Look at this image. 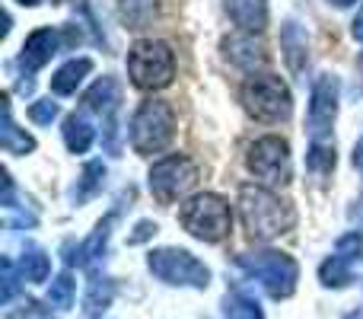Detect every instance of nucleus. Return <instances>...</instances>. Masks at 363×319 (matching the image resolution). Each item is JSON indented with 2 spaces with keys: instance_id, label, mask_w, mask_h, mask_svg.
<instances>
[{
  "instance_id": "1",
  "label": "nucleus",
  "mask_w": 363,
  "mask_h": 319,
  "mask_svg": "<svg viewBox=\"0 0 363 319\" xmlns=\"http://www.w3.org/2000/svg\"><path fill=\"white\" fill-rule=\"evenodd\" d=\"M239 214L252 239H274L294 227V211L264 185L239 188Z\"/></svg>"
},
{
  "instance_id": "2",
  "label": "nucleus",
  "mask_w": 363,
  "mask_h": 319,
  "mask_svg": "<svg viewBox=\"0 0 363 319\" xmlns=\"http://www.w3.org/2000/svg\"><path fill=\"white\" fill-rule=\"evenodd\" d=\"M179 220L194 239H204V243H220L233 230L230 205H226V198H220L213 192L188 198L179 211Z\"/></svg>"
},
{
  "instance_id": "3",
  "label": "nucleus",
  "mask_w": 363,
  "mask_h": 319,
  "mask_svg": "<svg viewBox=\"0 0 363 319\" xmlns=\"http://www.w3.org/2000/svg\"><path fill=\"white\" fill-rule=\"evenodd\" d=\"M239 269L249 278H255L274 301L290 297L296 291V281H300V265L287 252H274V249L245 252V256H239Z\"/></svg>"
},
{
  "instance_id": "4",
  "label": "nucleus",
  "mask_w": 363,
  "mask_h": 319,
  "mask_svg": "<svg viewBox=\"0 0 363 319\" xmlns=\"http://www.w3.org/2000/svg\"><path fill=\"white\" fill-rule=\"evenodd\" d=\"M128 74L140 90H163L176 77V55L166 42L144 38L128 51Z\"/></svg>"
},
{
  "instance_id": "5",
  "label": "nucleus",
  "mask_w": 363,
  "mask_h": 319,
  "mask_svg": "<svg viewBox=\"0 0 363 319\" xmlns=\"http://www.w3.org/2000/svg\"><path fill=\"white\" fill-rule=\"evenodd\" d=\"M176 138V115L163 99H150L134 112L131 121V144L138 153L153 157V153L166 151Z\"/></svg>"
},
{
  "instance_id": "6",
  "label": "nucleus",
  "mask_w": 363,
  "mask_h": 319,
  "mask_svg": "<svg viewBox=\"0 0 363 319\" xmlns=\"http://www.w3.org/2000/svg\"><path fill=\"white\" fill-rule=\"evenodd\" d=\"M242 106L258 121H284L294 109L290 90L274 74H252L242 83Z\"/></svg>"
},
{
  "instance_id": "7",
  "label": "nucleus",
  "mask_w": 363,
  "mask_h": 319,
  "mask_svg": "<svg viewBox=\"0 0 363 319\" xmlns=\"http://www.w3.org/2000/svg\"><path fill=\"white\" fill-rule=\"evenodd\" d=\"M147 265H150V271L160 278V281L172 284V288L204 291L207 284H211V269H207L204 262H198V259L185 249H172V246L153 249L150 259H147Z\"/></svg>"
},
{
  "instance_id": "8",
  "label": "nucleus",
  "mask_w": 363,
  "mask_h": 319,
  "mask_svg": "<svg viewBox=\"0 0 363 319\" xmlns=\"http://www.w3.org/2000/svg\"><path fill=\"white\" fill-rule=\"evenodd\" d=\"M194 182H198V166L188 157H179V153L176 157H163L150 169V192L163 205H172L185 192H191Z\"/></svg>"
},
{
  "instance_id": "9",
  "label": "nucleus",
  "mask_w": 363,
  "mask_h": 319,
  "mask_svg": "<svg viewBox=\"0 0 363 319\" xmlns=\"http://www.w3.org/2000/svg\"><path fill=\"white\" fill-rule=\"evenodd\" d=\"M338 115V77L322 74L313 83V96H309V141L313 144H328L332 141V125Z\"/></svg>"
},
{
  "instance_id": "10",
  "label": "nucleus",
  "mask_w": 363,
  "mask_h": 319,
  "mask_svg": "<svg viewBox=\"0 0 363 319\" xmlns=\"http://www.w3.org/2000/svg\"><path fill=\"white\" fill-rule=\"evenodd\" d=\"M245 163H249V169L258 175V179L271 182V185L290 182V147L284 138H274V134L258 138L255 144L249 147Z\"/></svg>"
},
{
  "instance_id": "11",
  "label": "nucleus",
  "mask_w": 363,
  "mask_h": 319,
  "mask_svg": "<svg viewBox=\"0 0 363 319\" xmlns=\"http://www.w3.org/2000/svg\"><path fill=\"white\" fill-rule=\"evenodd\" d=\"M363 262V237L360 233H347V237L338 239V249L335 256H328L319 269V278L325 288H345L351 284L354 269Z\"/></svg>"
},
{
  "instance_id": "12",
  "label": "nucleus",
  "mask_w": 363,
  "mask_h": 319,
  "mask_svg": "<svg viewBox=\"0 0 363 319\" xmlns=\"http://www.w3.org/2000/svg\"><path fill=\"white\" fill-rule=\"evenodd\" d=\"M61 48V36L57 29H35L23 45V55H19V64L26 70H38L42 64H48L51 58Z\"/></svg>"
},
{
  "instance_id": "13",
  "label": "nucleus",
  "mask_w": 363,
  "mask_h": 319,
  "mask_svg": "<svg viewBox=\"0 0 363 319\" xmlns=\"http://www.w3.org/2000/svg\"><path fill=\"white\" fill-rule=\"evenodd\" d=\"M226 13L242 32H262L268 26V0H226Z\"/></svg>"
},
{
  "instance_id": "14",
  "label": "nucleus",
  "mask_w": 363,
  "mask_h": 319,
  "mask_svg": "<svg viewBox=\"0 0 363 319\" xmlns=\"http://www.w3.org/2000/svg\"><path fill=\"white\" fill-rule=\"evenodd\" d=\"M118 99H121V90H118V83H115V77H102V80H96L93 87L86 90L83 106H86L89 112H99V115H106V119H112L115 109H118Z\"/></svg>"
},
{
  "instance_id": "15",
  "label": "nucleus",
  "mask_w": 363,
  "mask_h": 319,
  "mask_svg": "<svg viewBox=\"0 0 363 319\" xmlns=\"http://www.w3.org/2000/svg\"><path fill=\"white\" fill-rule=\"evenodd\" d=\"M223 51H226V58H230L236 67H242V70H255V67H262V64H264V48L252 36L226 38Z\"/></svg>"
},
{
  "instance_id": "16",
  "label": "nucleus",
  "mask_w": 363,
  "mask_h": 319,
  "mask_svg": "<svg viewBox=\"0 0 363 319\" xmlns=\"http://www.w3.org/2000/svg\"><path fill=\"white\" fill-rule=\"evenodd\" d=\"M112 224H115V214H108L106 220H99V224H96V230H93V237H89L86 243H80L77 249H70L74 256H67V265H89V262H96V259L106 252V243H108V237H112Z\"/></svg>"
},
{
  "instance_id": "17",
  "label": "nucleus",
  "mask_w": 363,
  "mask_h": 319,
  "mask_svg": "<svg viewBox=\"0 0 363 319\" xmlns=\"http://www.w3.org/2000/svg\"><path fill=\"white\" fill-rule=\"evenodd\" d=\"M89 70H93V61H89V58H74V61H67L55 77H51V90H55L57 96L77 93V87L83 83V77H86Z\"/></svg>"
},
{
  "instance_id": "18",
  "label": "nucleus",
  "mask_w": 363,
  "mask_h": 319,
  "mask_svg": "<svg viewBox=\"0 0 363 319\" xmlns=\"http://www.w3.org/2000/svg\"><path fill=\"white\" fill-rule=\"evenodd\" d=\"M281 45H284V58H287L290 70L294 74H300L303 67H306L309 55H306V36L300 32V26L290 19L287 26H284V36H281Z\"/></svg>"
},
{
  "instance_id": "19",
  "label": "nucleus",
  "mask_w": 363,
  "mask_h": 319,
  "mask_svg": "<svg viewBox=\"0 0 363 319\" xmlns=\"http://www.w3.org/2000/svg\"><path fill=\"white\" fill-rule=\"evenodd\" d=\"M64 141H67L70 153H86L93 144V125L86 121V115H67L64 121Z\"/></svg>"
},
{
  "instance_id": "20",
  "label": "nucleus",
  "mask_w": 363,
  "mask_h": 319,
  "mask_svg": "<svg viewBox=\"0 0 363 319\" xmlns=\"http://www.w3.org/2000/svg\"><path fill=\"white\" fill-rule=\"evenodd\" d=\"M0 147L6 153H29L35 147V141L29 134H23L16 125H13V112H10V102H4V128H0Z\"/></svg>"
},
{
  "instance_id": "21",
  "label": "nucleus",
  "mask_w": 363,
  "mask_h": 319,
  "mask_svg": "<svg viewBox=\"0 0 363 319\" xmlns=\"http://www.w3.org/2000/svg\"><path fill=\"white\" fill-rule=\"evenodd\" d=\"M112 297H115V284L108 281V278H96V281L89 284L86 301H83L86 316H102L108 307H112Z\"/></svg>"
},
{
  "instance_id": "22",
  "label": "nucleus",
  "mask_w": 363,
  "mask_h": 319,
  "mask_svg": "<svg viewBox=\"0 0 363 319\" xmlns=\"http://www.w3.org/2000/svg\"><path fill=\"white\" fill-rule=\"evenodd\" d=\"M19 271H23L26 281L38 284V281H45V278L51 275V262H48V256H45L42 249L29 246V249L23 252V259H19Z\"/></svg>"
},
{
  "instance_id": "23",
  "label": "nucleus",
  "mask_w": 363,
  "mask_h": 319,
  "mask_svg": "<svg viewBox=\"0 0 363 319\" xmlns=\"http://www.w3.org/2000/svg\"><path fill=\"white\" fill-rule=\"evenodd\" d=\"M102 175H106V166H102L99 160H93V163H86V169H83V175H80V182L74 185V192H70V198L80 205V201H86L89 195L96 192V188H102Z\"/></svg>"
},
{
  "instance_id": "24",
  "label": "nucleus",
  "mask_w": 363,
  "mask_h": 319,
  "mask_svg": "<svg viewBox=\"0 0 363 319\" xmlns=\"http://www.w3.org/2000/svg\"><path fill=\"white\" fill-rule=\"evenodd\" d=\"M223 313H226V319H264L262 307H258L252 297H245V294H226Z\"/></svg>"
},
{
  "instance_id": "25",
  "label": "nucleus",
  "mask_w": 363,
  "mask_h": 319,
  "mask_svg": "<svg viewBox=\"0 0 363 319\" xmlns=\"http://www.w3.org/2000/svg\"><path fill=\"white\" fill-rule=\"evenodd\" d=\"M74 297H77V281L70 275H61L51 281L48 288V307L55 310H70L74 307Z\"/></svg>"
},
{
  "instance_id": "26",
  "label": "nucleus",
  "mask_w": 363,
  "mask_h": 319,
  "mask_svg": "<svg viewBox=\"0 0 363 319\" xmlns=\"http://www.w3.org/2000/svg\"><path fill=\"white\" fill-rule=\"evenodd\" d=\"M306 166L313 169L315 175H328L335 169V144H309V153H306Z\"/></svg>"
},
{
  "instance_id": "27",
  "label": "nucleus",
  "mask_w": 363,
  "mask_h": 319,
  "mask_svg": "<svg viewBox=\"0 0 363 319\" xmlns=\"http://www.w3.org/2000/svg\"><path fill=\"white\" fill-rule=\"evenodd\" d=\"M121 13L131 23V29H140L157 13V0H121Z\"/></svg>"
},
{
  "instance_id": "28",
  "label": "nucleus",
  "mask_w": 363,
  "mask_h": 319,
  "mask_svg": "<svg viewBox=\"0 0 363 319\" xmlns=\"http://www.w3.org/2000/svg\"><path fill=\"white\" fill-rule=\"evenodd\" d=\"M29 119L35 121V125H51V121L57 119V102H51V99H38V102H32Z\"/></svg>"
},
{
  "instance_id": "29",
  "label": "nucleus",
  "mask_w": 363,
  "mask_h": 319,
  "mask_svg": "<svg viewBox=\"0 0 363 319\" xmlns=\"http://www.w3.org/2000/svg\"><path fill=\"white\" fill-rule=\"evenodd\" d=\"M19 291V281H16V269H13L10 259H4V303H10Z\"/></svg>"
},
{
  "instance_id": "30",
  "label": "nucleus",
  "mask_w": 363,
  "mask_h": 319,
  "mask_svg": "<svg viewBox=\"0 0 363 319\" xmlns=\"http://www.w3.org/2000/svg\"><path fill=\"white\" fill-rule=\"evenodd\" d=\"M150 233H157V224H153V220H140V224H138V233L131 237V243H144Z\"/></svg>"
},
{
  "instance_id": "31",
  "label": "nucleus",
  "mask_w": 363,
  "mask_h": 319,
  "mask_svg": "<svg viewBox=\"0 0 363 319\" xmlns=\"http://www.w3.org/2000/svg\"><path fill=\"white\" fill-rule=\"evenodd\" d=\"M351 32H354V38H357V42H363V6H360V13H357V19H354Z\"/></svg>"
},
{
  "instance_id": "32",
  "label": "nucleus",
  "mask_w": 363,
  "mask_h": 319,
  "mask_svg": "<svg viewBox=\"0 0 363 319\" xmlns=\"http://www.w3.org/2000/svg\"><path fill=\"white\" fill-rule=\"evenodd\" d=\"M354 166H357L360 173H363V141H360L357 147H354Z\"/></svg>"
},
{
  "instance_id": "33",
  "label": "nucleus",
  "mask_w": 363,
  "mask_h": 319,
  "mask_svg": "<svg viewBox=\"0 0 363 319\" xmlns=\"http://www.w3.org/2000/svg\"><path fill=\"white\" fill-rule=\"evenodd\" d=\"M345 319H363V307H357V310H351Z\"/></svg>"
},
{
  "instance_id": "34",
  "label": "nucleus",
  "mask_w": 363,
  "mask_h": 319,
  "mask_svg": "<svg viewBox=\"0 0 363 319\" xmlns=\"http://www.w3.org/2000/svg\"><path fill=\"white\" fill-rule=\"evenodd\" d=\"M328 4H335V6H351V4H357V0H328Z\"/></svg>"
},
{
  "instance_id": "35",
  "label": "nucleus",
  "mask_w": 363,
  "mask_h": 319,
  "mask_svg": "<svg viewBox=\"0 0 363 319\" xmlns=\"http://www.w3.org/2000/svg\"><path fill=\"white\" fill-rule=\"evenodd\" d=\"M19 4H26V6H35V4H42V0H19Z\"/></svg>"
}]
</instances>
